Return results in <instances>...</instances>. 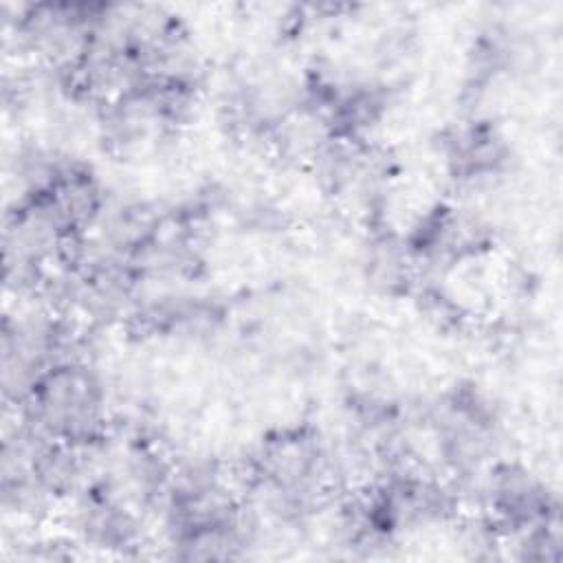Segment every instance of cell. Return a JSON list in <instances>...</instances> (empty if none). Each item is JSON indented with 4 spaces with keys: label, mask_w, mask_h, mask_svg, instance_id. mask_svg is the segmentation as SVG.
<instances>
[{
    "label": "cell",
    "mask_w": 563,
    "mask_h": 563,
    "mask_svg": "<svg viewBox=\"0 0 563 563\" xmlns=\"http://www.w3.org/2000/svg\"><path fill=\"white\" fill-rule=\"evenodd\" d=\"M15 416L62 444L97 446L108 440V396L88 358L55 365L18 405Z\"/></svg>",
    "instance_id": "obj_1"
},
{
    "label": "cell",
    "mask_w": 563,
    "mask_h": 563,
    "mask_svg": "<svg viewBox=\"0 0 563 563\" xmlns=\"http://www.w3.org/2000/svg\"><path fill=\"white\" fill-rule=\"evenodd\" d=\"M440 150L451 178L462 187H484L504 176L510 163L506 139L484 119L462 121L444 130Z\"/></svg>",
    "instance_id": "obj_2"
}]
</instances>
